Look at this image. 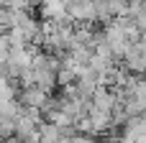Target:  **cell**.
Segmentation results:
<instances>
[{
	"instance_id": "1",
	"label": "cell",
	"mask_w": 146,
	"mask_h": 143,
	"mask_svg": "<svg viewBox=\"0 0 146 143\" xmlns=\"http://www.w3.org/2000/svg\"><path fill=\"white\" fill-rule=\"evenodd\" d=\"M49 97H51L49 92H44V90H38L36 84H31V87H23V90H21V95H18V102H21L23 107L41 110V107L46 105V100H49Z\"/></svg>"
}]
</instances>
